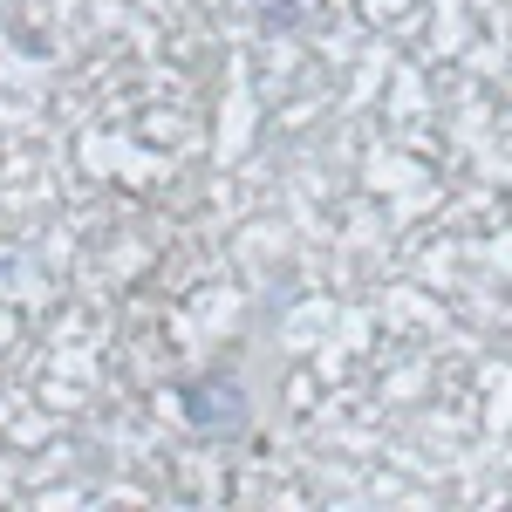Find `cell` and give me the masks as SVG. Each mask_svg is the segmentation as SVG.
I'll use <instances>...</instances> for the list:
<instances>
[{
	"label": "cell",
	"mask_w": 512,
	"mask_h": 512,
	"mask_svg": "<svg viewBox=\"0 0 512 512\" xmlns=\"http://www.w3.org/2000/svg\"><path fill=\"white\" fill-rule=\"evenodd\" d=\"M185 424L192 431H205V437H233V431H246V390H239L233 376L219 369V376H198V383H185Z\"/></svg>",
	"instance_id": "obj_1"
}]
</instances>
